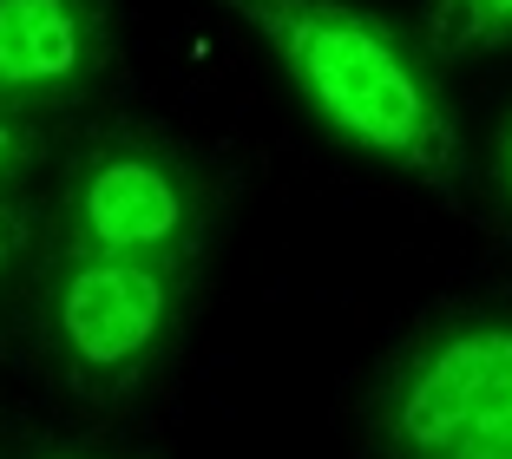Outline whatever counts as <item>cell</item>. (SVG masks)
Listing matches in <instances>:
<instances>
[{
    "label": "cell",
    "instance_id": "obj_1",
    "mask_svg": "<svg viewBox=\"0 0 512 459\" xmlns=\"http://www.w3.org/2000/svg\"><path fill=\"white\" fill-rule=\"evenodd\" d=\"M237 20L276 53L289 86L309 99L322 125L348 145L401 164L414 178H447L460 132L434 73L388 20L348 0H224Z\"/></svg>",
    "mask_w": 512,
    "mask_h": 459
},
{
    "label": "cell",
    "instance_id": "obj_2",
    "mask_svg": "<svg viewBox=\"0 0 512 459\" xmlns=\"http://www.w3.org/2000/svg\"><path fill=\"white\" fill-rule=\"evenodd\" d=\"M401 459H512V322H467L427 341L388 387Z\"/></svg>",
    "mask_w": 512,
    "mask_h": 459
},
{
    "label": "cell",
    "instance_id": "obj_3",
    "mask_svg": "<svg viewBox=\"0 0 512 459\" xmlns=\"http://www.w3.org/2000/svg\"><path fill=\"white\" fill-rule=\"evenodd\" d=\"M178 269L158 256H106V250H66L53 269V348L86 387H119L145 374V361L165 348L178 315Z\"/></svg>",
    "mask_w": 512,
    "mask_h": 459
},
{
    "label": "cell",
    "instance_id": "obj_4",
    "mask_svg": "<svg viewBox=\"0 0 512 459\" xmlns=\"http://www.w3.org/2000/svg\"><path fill=\"white\" fill-rule=\"evenodd\" d=\"M66 217H73V250L184 263L204 204L184 158H171L158 138H99L73 171Z\"/></svg>",
    "mask_w": 512,
    "mask_h": 459
},
{
    "label": "cell",
    "instance_id": "obj_5",
    "mask_svg": "<svg viewBox=\"0 0 512 459\" xmlns=\"http://www.w3.org/2000/svg\"><path fill=\"white\" fill-rule=\"evenodd\" d=\"M106 66V0H0V112L60 105Z\"/></svg>",
    "mask_w": 512,
    "mask_h": 459
},
{
    "label": "cell",
    "instance_id": "obj_6",
    "mask_svg": "<svg viewBox=\"0 0 512 459\" xmlns=\"http://www.w3.org/2000/svg\"><path fill=\"white\" fill-rule=\"evenodd\" d=\"M499 40H512V0H434L427 7V46L447 60L486 53Z\"/></svg>",
    "mask_w": 512,
    "mask_h": 459
},
{
    "label": "cell",
    "instance_id": "obj_7",
    "mask_svg": "<svg viewBox=\"0 0 512 459\" xmlns=\"http://www.w3.org/2000/svg\"><path fill=\"white\" fill-rule=\"evenodd\" d=\"M33 158H40V138H33V125H20L14 112H0V191L27 178Z\"/></svg>",
    "mask_w": 512,
    "mask_h": 459
},
{
    "label": "cell",
    "instance_id": "obj_8",
    "mask_svg": "<svg viewBox=\"0 0 512 459\" xmlns=\"http://www.w3.org/2000/svg\"><path fill=\"white\" fill-rule=\"evenodd\" d=\"M20 237H27V217H20L7 197H0V269L14 263V250H20Z\"/></svg>",
    "mask_w": 512,
    "mask_h": 459
},
{
    "label": "cell",
    "instance_id": "obj_9",
    "mask_svg": "<svg viewBox=\"0 0 512 459\" xmlns=\"http://www.w3.org/2000/svg\"><path fill=\"white\" fill-rule=\"evenodd\" d=\"M506 191H512V125H506Z\"/></svg>",
    "mask_w": 512,
    "mask_h": 459
}]
</instances>
